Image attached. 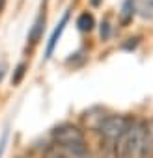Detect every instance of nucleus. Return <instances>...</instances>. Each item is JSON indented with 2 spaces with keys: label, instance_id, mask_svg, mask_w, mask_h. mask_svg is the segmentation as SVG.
Masks as SVG:
<instances>
[{
  "label": "nucleus",
  "instance_id": "obj_6",
  "mask_svg": "<svg viewBox=\"0 0 153 158\" xmlns=\"http://www.w3.org/2000/svg\"><path fill=\"white\" fill-rule=\"evenodd\" d=\"M140 158H153V117H146L144 136H142V149Z\"/></svg>",
  "mask_w": 153,
  "mask_h": 158
},
{
  "label": "nucleus",
  "instance_id": "obj_1",
  "mask_svg": "<svg viewBox=\"0 0 153 158\" xmlns=\"http://www.w3.org/2000/svg\"><path fill=\"white\" fill-rule=\"evenodd\" d=\"M50 138H52V143L62 147L71 158H82L84 154L90 152L86 143V134L79 125L62 123L50 130Z\"/></svg>",
  "mask_w": 153,
  "mask_h": 158
},
{
  "label": "nucleus",
  "instance_id": "obj_14",
  "mask_svg": "<svg viewBox=\"0 0 153 158\" xmlns=\"http://www.w3.org/2000/svg\"><path fill=\"white\" fill-rule=\"evenodd\" d=\"M8 138H10V130H8V127H6V128L2 130V136H0V158H2V154H4V151H6Z\"/></svg>",
  "mask_w": 153,
  "mask_h": 158
},
{
  "label": "nucleus",
  "instance_id": "obj_7",
  "mask_svg": "<svg viewBox=\"0 0 153 158\" xmlns=\"http://www.w3.org/2000/svg\"><path fill=\"white\" fill-rule=\"evenodd\" d=\"M75 26H76V30H79L81 34H92L97 28V19H95V15L92 11L84 10V11H81L79 15H76Z\"/></svg>",
  "mask_w": 153,
  "mask_h": 158
},
{
  "label": "nucleus",
  "instance_id": "obj_15",
  "mask_svg": "<svg viewBox=\"0 0 153 158\" xmlns=\"http://www.w3.org/2000/svg\"><path fill=\"white\" fill-rule=\"evenodd\" d=\"M6 71H8V63H6V61H0V82L4 80V76H6Z\"/></svg>",
  "mask_w": 153,
  "mask_h": 158
},
{
  "label": "nucleus",
  "instance_id": "obj_16",
  "mask_svg": "<svg viewBox=\"0 0 153 158\" xmlns=\"http://www.w3.org/2000/svg\"><path fill=\"white\" fill-rule=\"evenodd\" d=\"M92 8H101L103 6V0H88Z\"/></svg>",
  "mask_w": 153,
  "mask_h": 158
},
{
  "label": "nucleus",
  "instance_id": "obj_17",
  "mask_svg": "<svg viewBox=\"0 0 153 158\" xmlns=\"http://www.w3.org/2000/svg\"><path fill=\"white\" fill-rule=\"evenodd\" d=\"M4 6H6V0H0V13H2V10H4Z\"/></svg>",
  "mask_w": 153,
  "mask_h": 158
},
{
  "label": "nucleus",
  "instance_id": "obj_8",
  "mask_svg": "<svg viewBox=\"0 0 153 158\" xmlns=\"http://www.w3.org/2000/svg\"><path fill=\"white\" fill-rule=\"evenodd\" d=\"M105 115H107V112H105L103 108H99V106L90 108L88 112H84V114H82L84 127H86V128H90V130H97V128H99V125H101V121L105 119Z\"/></svg>",
  "mask_w": 153,
  "mask_h": 158
},
{
  "label": "nucleus",
  "instance_id": "obj_11",
  "mask_svg": "<svg viewBox=\"0 0 153 158\" xmlns=\"http://www.w3.org/2000/svg\"><path fill=\"white\" fill-rule=\"evenodd\" d=\"M26 71H28V63L26 61H19L13 69V74H11V86H19L23 82V78L26 76Z\"/></svg>",
  "mask_w": 153,
  "mask_h": 158
},
{
  "label": "nucleus",
  "instance_id": "obj_2",
  "mask_svg": "<svg viewBox=\"0 0 153 158\" xmlns=\"http://www.w3.org/2000/svg\"><path fill=\"white\" fill-rule=\"evenodd\" d=\"M146 117H133L127 130L114 145V158H140Z\"/></svg>",
  "mask_w": 153,
  "mask_h": 158
},
{
  "label": "nucleus",
  "instance_id": "obj_4",
  "mask_svg": "<svg viewBox=\"0 0 153 158\" xmlns=\"http://www.w3.org/2000/svg\"><path fill=\"white\" fill-rule=\"evenodd\" d=\"M47 13L49 11H47V0H45V4L39 8L37 15H36L34 23H32V26L28 30V35H26V43H28L30 48H34L36 45H39V41L43 39V34L47 30Z\"/></svg>",
  "mask_w": 153,
  "mask_h": 158
},
{
  "label": "nucleus",
  "instance_id": "obj_3",
  "mask_svg": "<svg viewBox=\"0 0 153 158\" xmlns=\"http://www.w3.org/2000/svg\"><path fill=\"white\" fill-rule=\"evenodd\" d=\"M69 21H71V8H67L62 13L60 21L56 23L54 30L50 32V35H49V39L45 43V52H43V60L45 61H49L52 58V54H54V50H56V47H58V43H60V39H62V35H63V32H65V28L69 24Z\"/></svg>",
  "mask_w": 153,
  "mask_h": 158
},
{
  "label": "nucleus",
  "instance_id": "obj_10",
  "mask_svg": "<svg viewBox=\"0 0 153 158\" xmlns=\"http://www.w3.org/2000/svg\"><path fill=\"white\" fill-rule=\"evenodd\" d=\"M142 39H144V35H140V34H134V35H129L125 41H121V45H120V48L123 50V52H134L140 45H142Z\"/></svg>",
  "mask_w": 153,
  "mask_h": 158
},
{
  "label": "nucleus",
  "instance_id": "obj_9",
  "mask_svg": "<svg viewBox=\"0 0 153 158\" xmlns=\"http://www.w3.org/2000/svg\"><path fill=\"white\" fill-rule=\"evenodd\" d=\"M97 30H99V41H101V43H108V41L112 39L116 26H114L110 15H105V17L97 23Z\"/></svg>",
  "mask_w": 153,
  "mask_h": 158
},
{
  "label": "nucleus",
  "instance_id": "obj_12",
  "mask_svg": "<svg viewBox=\"0 0 153 158\" xmlns=\"http://www.w3.org/2000/svg\"><path fill=\"white\" fill-rule=\"evenodd\" d=\"M138 4V15H142L144 19H153V0H136Z\"/></svg>",
  "mask_w": 153,
  "mask_h": 158
},
{
  "label": "nucleus",
  "instance_id": "obj_13",
  "mask_svg": "<svg viewBox=\"0 0 153 158\" xmlns=\"http://www.w3.org/2000/svg\"><path fill=\"white\" fill-rule=\"evenodd\" d=\"M43 158H71V156H69L62 147H58V145H54V143H52V145L45 151Z\"/></svg>",
  "mask_w": 153,
  "mask_h": 158
},
{
  "label": "nucleus",
  "instance_id": "obj_5",
  "mask_svg": "<svg viewBox=\"0 0 153 158\" xmlns=\"http://www.w3.org/2000/svg\"><path fill=\"white\" fill-rule=\"evenodd\" d=\"M138 15V4L136 0H123L121 8L118 11V24L121 28H129Z\"/></svg>",
  "mask_w": 153,
  "mask_h": 158
}]
</instances>
